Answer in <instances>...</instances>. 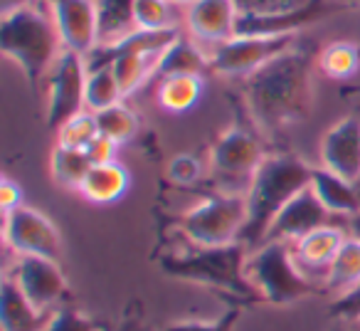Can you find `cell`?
<instances>
[{"mask_svg": "<svg viewBox=\"0 0 360 331\" xmlns=\"http://www.w3.org/2000/svg\"><path fill=\"white\" fill-rule=\"evenodd\" d=\"M6 275L45 314L60 309L67 292H70L60 262L50 260V257H18L13 270Z\"/></svg>", "mask_w": 360, "mask_h": 331, "instance_id": "8fae6325", "label": "cell"}, {"mask_svg": "<svg viewBox=\"0 0 360 331\" xmlns=\"http://www.w3.org/2000/svg\"><path fill=\"white\" fill-rule=\"evenodd\" d=\"M84 101L89 111H101V109H106V106H114V104H119V101H124L121 87H119V82H116L111 67L86 72Z\"/></svg>", "mask_w": 360, "mask_h": 331, "instance_id": "f1b7e54d", "label": "cell"}, {"mask_svg": "<svg viewBox=\"0 0 360 331\" xmlns=\"http://www.w3.org/2000/svg\"><path fill=\"white\" fill-rule=\"evenodd\" d=\"M3 237L18 257H50L60 260L62 235L45 213L30 206H18L3 216Z\"/></svg>", "mask_w": 360, "mask_h": 331, "instance_id": "9c48e42d", "label": "cell"}, {"mask_svg": "<svg viewBox=\"0 0 360 331\" xmlns=\"http://www.w3.org/2000/svg\"><path fill=\"white\" fill-rule=\"evenodd\" d=\"M328 331H350V326L348 324H340V321H338V324H333Z\"/></svg>", "mask_w": 360, "mask_h": 331, "instance_id": "7bdbcfd3", "label": "cell"}, {"mask_svg": "<svg viewBox=\"0 0 360 331\" xmlns=\"http://www.w3.org/2000/svg\"><path fill=\"white\" fill-rule=\"evenodd\" d=\"M319 55L311 45L296 42L252 75L242 77V96L259 131L279 136L309 119L314 106V70Z\"/></svg>", "mask_w": 360, "mask_h": 331, "instance_id": "6da1fadb", "label": "cell"}, {"mask_svg": "<svg viewBox=\"0 0 360 331\" xmlns=\"http://www.w3.org/2000/svg\"><path fill=\"white\" fill-rule=\"evenodd\" d=\"M247 277L259 294L262 304L286 306L311 294L326 292L323 285L314 282L299 267L291 242L266 240L250 250L247 257Z\"/></svg>", "mask_w": 360, "mask_h": 331, "instance_id": "5b68a950", "label": "cell"}, {"mask_svg": "<svg viewBox=\"0 0 360 331\" xmlns=\"http://www.w3.org/2000/svg\"><path fill=\"white\" fill-rule=\"evenodd\" d=\"M96 136H99V124H96L94 111L84 109L72 116V119H67L65 124L57 129V146L84 151Z\"/></svg>", "mask_w": 360, "mask_h": 331, "instance_id": "f546056e", "label": "cell"}, {"mask_svg": "<svg viewBox=\"0 0 360 331\" xmlns=\"http://www.w3.org/2000/svg\"><path fill=\"white\" fill-rule=\"evenodd\" d=\"M173 3H178V6H193L195 0H173Z\"/></svg>", "mask_w": 360, "mask_h": 331, "instance_id": "ee69618b", "label": "cell"}, {"mask_svg": "<svg viewBox=\"0 0 360 331\" xmlns=\"http://www.w3.org/2000/svg\"><path fill=\"white\" fill-rule=\"evenodd\" d=\"M202 176V166L195 156L180 154L175 158H170L168 163V178L175 186H195Z\"/></svg>", "mask_w": 360, "mask_h": 331, "instance_id": "e575fe53", "label": "cell"}, {"mask_svg": "<svg viewBox=\"0 0 360 331\" xmlns=\"http://www.w3.org/2000/svg\"><path fill=\"white\" fill-rule=\"evenodd\" d=\"M134 18L139 30H178L180 11L173 0H136Z\"/></svg>", "mask_w": 360, "mask_h": 331, "instance_id": "83f0119b", "label": "cell"}, {"mask_svg": "<svg viewBox=\"0 0 360 331\" xmlns=\"http://www.w3.org/2000/svg\"><path fill=\"white\" fill-rule=\"evenodd\" d=\"M340 94H343V96L358 94V96H360V87H343V89H340Z\"/></svg>", "mask_w": 360, "mask_h": 331, "instance_id": "60d3db41", "label": "cell"}, {"mask_svg": "<svg viewBox=\"0 0 360 331\" xmlns=\"http://www.w3.org/2000/svg\"><path fill=\"white\" fill-rule=\"evenodd\" d=\"M50 319V314L40 311L20 287L3 275V287H0V324L3 331H42Z\"/></svg>", "mask_w": 360, "mask_h": 331, "instance_id": "ac0fdd59", "label": "cell"}, {"mask_svg": "<svg viewBox=\"0 0 360 331\" xmlns=\"http://www.w3.org/2000/svg\"><path fill=\"white\" fill-rule=\"evenodd\" d=\"M242 316L240 306H230L225 314H220L217 319L210 321H178V324L165 326L163 331H235L237 321Z\"/></svg>", "mask_w": 360, "mask_h": 331, "instance_id": "d6a6232c", "label": "cell"}, {"mask_svg": "<svg viewBox=\"0 0 360 331\" xmlns=\"http://www.w3.org/2000/svg\"><path fill=\"white\" fill-rule=\"evenodd\" d=\"M22 193H20V186L11 178H3L0 181V206H3V216L11 211H15L18 206H22Z\"/></svg>", "mask_w": 360, "mask_h": 331, "instance_id": "8d00e7d4", "label": "cell"}, {"mask_svg": "<svg viewBox=\"0 0 360 331\" xmlns=\"http://www.w3.org/2000/svg\"><path fill=\"white\" fill-rule=\"evenodd\" d=\"M264 158V146L257 134L240 124L222 131L210 149V168L215 181L225 188L222 193L247 196L252 178Z\"/></svg>", "mask_w": 360, "mask_h": 331, "instance_id": "52a82bcc", "label": "cell"}, {"mask_svg": "<svg viewBox=\"0 0 360 331\" xmlns=\"http://www.w3.org/2000/svg\"><path fill=\"white\" fill-rule=\"evenodd\" d=\"M321 166L360 186V119L345 116L321 139Z\"/></svg>", "mask_w": 360, "mask_h": 331, "instance_id": "9a60e30c", "label": "cell"}, {"mask_svg": "<svg viewBox=\"0 0 360 331\" xmlns=\"http://www.w3.org/2000/svg\"><path fill=\"white\" fill-rule=\"evenodd\" d=\"M350 232H353V235H358V237H360V213H358V216H353V218H350Z\"/></svg>", "mask_w": 360, "mask_h": 331, "instance_id": "ab89813d", "label": "cell"}, {"mask_svg": "<svg viewBox=\"0 0 360 331\" xmlns=\"http://www.w3.org/2000/svg\"><path fill=\"white\" fill-rule=\"evenodd\" d=\"M340 6L343 8H355V6H360V0H338Z\"/></svg>", "mask_w": 360, "mask_h": 331, "instance_id": "b9f144b4", "label": "cell"}, {"mask_svg": "<svg viewBox=\"0 0 360 331\" xmlns=\"http://www.w3.org/2000/svg\"><path fill=\"white\" fill-rule=\"evenodd\" d=\"M42 331H109V326L104 321L94 319V316L84 314L77 306L62 304L60 309H55L50 314Z\"/></svg>", "mask_w": 360, "mask_h": 331, "instance_id": "4dcf8cb0", "label": "cell"}, {"mask_svg": "<svg viewBox=\"0 0 360 331\" xmlns=\"http://www.w3.org/2000/svg\"><path fill=\"white\" fill-rule=\"evenodd\" d=\"M47 3L65 50H72L82 57L89 55L99 45L96 0H47Z\"/></svg>", "mask_w": 360, "mask_h": 331, "instance_id": "7c38bea8", "label": "cell"}, {"mask_svg": "<svg viewBox=\"0 0 360 331\" xmlns=\"http://www.w3.org/2000/svg\"><path fill=\"white\" fill-rule=\"evenodd\" d=\"M30 0H3V13H11V11H15V8H22V6H27Z\"/></svg>", "mask_w": 360, "mask_h": 331, "instance_id": "f35d334b", "label": "cell"}, {"mask_svg": "<svg viewBox=\"0 0 360 331\" xmlns=\"http://www.w3.org/2000/svg\"><path fill=\"white\" fill-rule=\"evenodd\" d=\"M237 15H279L309 6L311 0H232Z\"/></svg>", "mask_w": 360, "mask_h": 331, "instance_id": "1f68e13d", "label": "cell"}, {"mask_svg": "<svg viewBox=\"0 0 360 331\" xmlns=\"http://www.w3.org/2000/svg\"><path fill=\"white\" fill-rule=\"evenodd\" d=\"M311 191H314L316 198L323 203L326 211L333 213V216L353 218L360 213L358 186L348 183L345 178L335 176L333 171H328V168H323V166L314 168V176H311Z\"/></svg>", "mask_w": 360, "mask_h": 331, "instance_id": "d6986e66", "label": "cell"}, {"mask_svg": "<svg viewBox=\"0 0 360 331\" xmlns=\"http://www.w3.org/2000/svg\"><path fill=\"white\" fill-rule=\"evenodd\" d=\"M247 257H250V247L245 242L220 247L193 245L191 252L163 255L158 260V267L175 280L198 282L202 287L232 294L242 304H252L262 299L247 277Z\"/></svg>", "mask_w": 360, "mask_h": 331, "instance_id": "277c9868", "label": "cell"}, {"mask_svg": "<svg viewBox=\"0 0 360 331\" xmlns=\"http://www.w3.org/2000/svg\"><path fill=\"white\" fill-rule=\"evenodd\" d=\"M333 218V213L326 211V206L316 198V193L309 186L281 208V213L274 218L269 232H266V240H281L294 245V242H299L309 232L319 230L323 225H330Z\"/></svg>", "mask_w": 360, "mask_h": 331, "instance_id": "5bb4252c", "label": "cell"}, {"mask_svg": "<svg viewBox=\"0 0 360 331\" xmlns=\"http://www.w3.org/2000/svg\"><path fill=\"white\" fill-rule=\"evenodd\" d=\"M247 223V196L215 193L178 218V230L198 247H220L240 242Z\"/></svg>", "mask_w": 360, "mask_h": 331, "instance_id": "8992f818", "label": "cell"}, {"mask_svg": "<svg viewBox=\"0 0 360 331\" xmlns=\"http://www.w3.org/2000/svg\"><path fill=\"white\" fill-rule=\"evenodd\" d=\"M119 331H148L146 329V319H143V309H141V304L131 306Z\"/></svg>", "mask_w": 360, "mask_h": 331, "instance_id": "74e56055", "label": "cell"}, {"mask_svg": "<svg viewBox=\"0 0 360 331\" xmlns=\"http://www.w3.org/2000/svg\"><path fill=\"white\" fill-rule=\"evenodd\" d=\"M343 8L338 0H311L309 6L279 15H237L235 35L247 37H284L296 35L301 27H309L328 13Z\"/></svg>", "mask_w": 360, "mask_h": 331, "instance_id": "4fadbf2b", "label": "cell"}, {"mask_svg": "<svg viewBox=\"0 0 360 331\" xmlns=\"http://www.w3.org/2000/svg\"><path fill=\"white\" fill-rule=\"evenodd\" d=\"M0 52L20 67L30 89L37 92L40 82L47 77V72H52L65 52V45L52 15L27 3L11 13H3Z\"/></svg>", "mask_w": 360, "mask_h": 331, "instance_id": "3957f363", "label": "cell"}, {"mask_svg": "<svg viewBox=\"0 0 360 331\" xmlns=\"http://www.w3.org/2000/svg\"><path fill=\"white\" fill-rule=\"evenodd\" d=\"M96 124H99V134L106 136L109 141H114L116 146H124L139 134V114L131 106H126L124 101L114 106H106L101 111H94Z\"/></svg>", "mask_w": 360, "mask_h": 331, "instance_id": "484cf974", "label": "cell"}, {"mask_svg": "<svg viewBox=\"0 0 360 331\" xmlns=\"http://www.w3.org/2000/svg\"><path fill=\"white\" fill-rule=\"evenodd\" d=\"M314 166L294 154H271L257 168L255 178L247 191V223L240 235L250 250L259 247L266 240L274 218L281 208L311 186Z\"/></svg>", "mask_w": 360, "mask_h": 331, "instance_id": "7a4b0ae2", "label": "cell"}, {"mask_svg": "<svg viewBox=\"0 0 360 331\" xmlns=\"http://www.w3.org/2000/svg\"><path fill=\"white\" fill-rule=\"evenodd\" d=\"M99 11V45H114V42L136 32V0H96Z\"/></svg>", "mask_w": 360, "mask_h": 331, "instance_id": "7402d4cb", "label": "cell"}, {"mask_svg": "<svg viewBox=\"0 0 360 331\" xmlns=\"http://www.w3.org/2000/svg\"><path fill=\"white\" fill-rule=\"evenodd\" d=\"M319 70L330 80H348L360 70V45L330 42L319 52Z\"/></svg>", "mask_w": 360, "mask_h": 331, "instance_id": "4316f807", "label": "cell"}, {"mask_svg": "<svg viewBox=\"0 0 360 331\" xmlns=\"http://www.w3.org/2000/svg\"><path fill=\"white\" fill-rule=\"evenodd\" d=\"M200 94H202V77H193V75L168 77V80H160L158 85V104L165 111H173V114L191 111L198 104Z\"/></svg>", "mask_w": 360, "mask_h": 331, "instance_id": "cb8c5ba5", "label": "cell"}, {"mask_svg": "<svg viewBox=\"0 0 360 331\" xmlns=\"http://www.w3.org/2000/svg\"><path fill=\"white\" fill-rule=\"evenodd\" d=\"M330 316L340 324L360 326V282L335 296L333 306H330Z\"/></svg>", "mask_w": 360, "mask_h": 331, "instance_id": "836d02e7", "label": "cell"}, {"mask_svg": "<svg viewBox=\"0 0 360 331\" xmlns=\"http://www.w3.org/2000/svg\"><path fill=\"white\" fill-rule=\"evenodd\" d=\"M129 186L131 176L126 171V166L119 163V161H111V163L91 166V171L86 173L79 193L86 201L96 203V206H109V203H116L119 198H124Z\"/></svg>", "mask_w": 360, "mask_h": 331, "instance_id": "ffe728a7", "label": "cell"}, {"mask_svg": "<svg viewBox=\"0 0 360 331\" xmlns=\"http://www.w3.org/2000/svg\"><path fill=\"white\" fill-rule=\"evenodd\" d=\"M116 149H119V146H116L114 141H109L106 136L99 134L89 146H86L84 154H86V158L91 161V166H101V163L116 161Z\"/></svg>", "mask_w": 360, "mask_h": 331, "instance_id": "d590c367", "label": "cell"}, {"mask_svg": "<svg viewBox=\"0 0 360 331\" xmlns=\"http://www.w3.org/2000/svg\"><path fill=\"white\" fill-rule=\"evenodd\" d=\"M47 129L57 131L67 119L86 109V62L82 55L65 50L52 67L50 87H47Z\"/></svg>", "mask_w": 360, "mask_h": 331, "instance_id": "30bf717a", "label": "cell"}, {"mask_svg": "<svg viewBox=\"0 0 360 331\" xmlns=\"http://www.w3.org/2000/svg\"><path fill=\"white\" fill-rule=\"evenodd\" d=\"M299 42L296 35L284 37H247L235 35L232 40L217 42L207 50L210 70L222 77H247L255 70L264 67L274 57L284 55L286 50Z\"/></svg>", "mask_w": 360, "mask_h": 331, "instance_id": "ba28073f", "label": "cell"}, {"mask_svg": "<svg viewBox=\"0 0 360 331\" xmlns=\"http://www.w3.org/2000/svg\"><path fill=\"white\" fill-rule=\"evenodd\" d=\"M50 171L55 183L65 188H77L79 191L86 173L91 171V161L82 149H67V146H55L50 156Z\"/></svg>", "mask_w": 360, "mask_h": 331, "instance_id": "d4e9b609", "label": "cell"}, {"mask_svg": "<svg viewBox=\"0 0 360 331\" xmlns=\"http://www.w3.org/2000/svg\"><path fill=\"white\" fill-rule=\"evenodd\" d=\"M191 35L202 45H217L235 37L237 8L232 0H195L186 11Z\"/></svg>", "mask_w": 360, "mask_h": 331, "instance_id": "2e32d148", "label": "cell"}, {"mask_svg": "<svg viewBox=\"0 0 360 331\" xmlns=\"http://www.w3.org/2000/svg\"><path fill=\"white\" fill-rule=\"evenodd\" d=\"M345 240V232L335 225H323L319 230L309 232L306 237H301L299 242H294V257L299 262V267L311 277L314 282L323 285L326 272H328V265L333 262L335 252L340 250ZM326 289V287H323Z\"/></svg>", "mask_w": 360, "mask_h": 331, "instance_id": "e0dca14e", "label": "cell"}, {"mask_svg": "<svg viewBox=\"0 0 360 331\" xmlns=\"http://www.w3.org/2000/svg\"><path fill=\"white\" fill-rule=\"evenodd\" d=\"M358 282H360V237L350 232V235H345L343 245H340L333 262L328 265L323 287L326 292L343 294L345 289L355 287Z\"/></svg>", "mask_w": 360, "mask_h": 331, "instance_id": "603a6c76", "label": "cell"}, {"mask_svg": "<svg viewBox=\"0 0 360 331\" xmlns=\"http://www.w3.org/2000/svg\"><path fill=\"white\" fill-rule=\"evenodd\" d=\"M210 70V57L198 42L188 40L186 35H180L168 50L163 52L158 67H155V80H168V77H202Z\"/></svg>", "mask_w": 360, "mask_h": 331, "instance_id": "44dd1931", "label": "cell"}]
</instances>
